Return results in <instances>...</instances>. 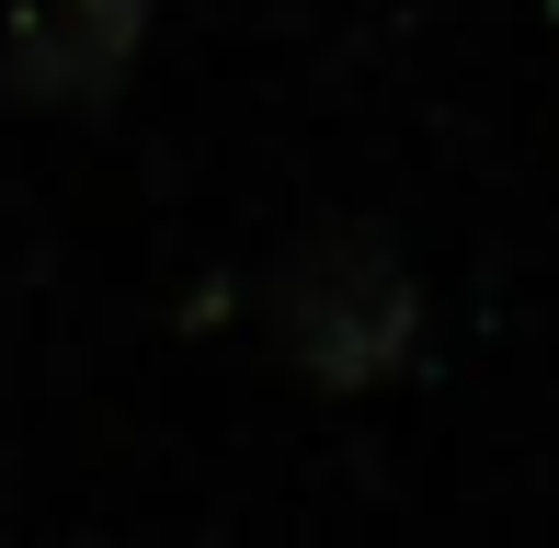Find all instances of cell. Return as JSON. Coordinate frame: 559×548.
I'll return each instance as SVG.
<instances>
[{"instance_id":"6da1fadb","label":"cell","mask_w":559,"mask_h":548,"mask_svg":"<svg viewBox=\"0 0 559 548\" xmlns=\"http://www.w3.org/2000/svg\"><path fill=\"white\" fill-rule=\"evenodd\" d=\"M263 320H274V355L320 389H366L412 355L423 332V286L412 263L389 252L377 229H309L263 286Z\"/></svg>"},{"instance_id":"7a4b0ae2","label":"cell","mask_w":559,"mask_h":548,"mask_svg":"<svg viewBox=\"0 0 559 548\" xmlns=\"http://www.w3.org/2000/svg\"><path fill=\"white\" fill-rule=\"evenodd\" d=\"M148 46V0H35L0 46L12 104H104Z\"/></svg>"}]
</instances>
